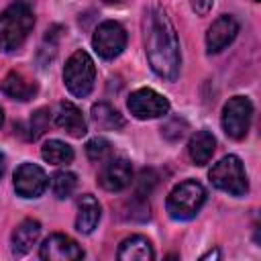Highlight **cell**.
<instances>
[{
  "mask_svg": "<svg viewBox=\"0 0 261 261\" xmlns=\"http://www.w3.org/2000/svg\"><path fill=\"white\" fill-rule=\"evenodd\" d=\"M145 53L151 69L163 80H175L181 65L179 39L173 22L161 6H151L143 18Z\"/></svg>",
  "mask_w": 261,
  "mask_h": 261,
  "instance_id": "6da1fadb",
  "label": "cell"
},
{
  "mask_svg": "<svg viewBox=\"0 0 261 261\" xmlns=\"http://www.w3.org/2000/svg\"><path fill=\"white\" fill-rule=\"evenodd\" d=\"M33 10L24 2H14L0 12V51L10 53L18 49L33 31Z\"/></svg>",
  "mask_w": 261,
  "mask_h": 261,
  "instance_id": "7a4b0ae2",
  "label": "cell"
},
{
  "mask_svg": "<svg viewBox=\"0 0 261 261\" xmlns=\"http://www.w3.org/2000/svg\"><path fill=\"white\" fill-rule=\"evenodd\" d=\"M206 202V190L200 181L196 179H186L181 184H177L169 196H167V212L171 218L175 220H190L194 218L200 208Z\"/></svg>",
  "mask_w": 261,
  "mask_h": 261,
  "instance_id": "3957f363",
  "label": "cell"
},
{
  "mask_svg": "<svg viewBox=\"0 0 261 261\" xmlns=\"http://www.w3.org/2000/svg\"><path fill=\"white\" fill-rule=\"evenodd\" d=\"M94 82H96V65L86 51L77 49L65 61L63 84L69 90V94H73L77 98H86L92 92Z\"/></svg>",
  "mask_w": 261,
  "mask_h": 261,
  "instance_id": "277c9868",
  "label": "cell"
},
{
  "mask_svg": "<svg viewBox=\"0 0 261 261\" xmlns=\"http://www.w3.org/2000/svg\"><path fill=\"white\" fill-rule=\"evenodd\" d=\"M208 177L214 188H218L230 196H245L249 190L243 161L237 155H224L220 161H216L212 165Z\"/></svg>",
  "mask_w": 261,
  "mask_h": 261,
  "instance_id": "5b68a950",
  "label": "cell"
},
{
  "mask_svg": "<svg viewBox=\"0 0 261 261\" xmlns=\"http://www.w3.org/2000/svg\"><path fill=\"white\" fill-rule=\"evenodd\" d=\"M253 118V104L245 96H232L222 108V128L230 139H245Z\"/></svg>",
  "mask_w": 261,
  "mask_h": 261,
  "instance_id": "8992f818",
  "label": "cell"
},
{
  "mask_svg": "<svg viewBox=\"0 0 261 261\" xmlns=\"http://www.w3.org/2000/svg\"><path fill=\"white\" fill-rule=\"evenodd\" d=\"M126 106L130 110V114L139 120H151V118H159V116H165L169 112V100L151 90V88H141V90H135L128 100H126Z\"/></svg>",
  "mask_w": 261,
  "mask_h": 261,
  "instance_id": "52a82bcc",
  "label": "cell"
},
{
  "mask_svg": "<svg viewBox=\"0 0 261 261\" xmlns=\"http://www.w3.org/2000/svg\"><path fill=\"white\" fill-rule=\"evenodd\" d=\"M92 47L102 59H114L126 47V31L116 20H104L92 37Z\"/></svg>",
  "mask_w": 261,
  "mask_h": 261,
  "instance_id": "ba28073f",
  "label": "cell"
},
{
  "mask_svg": "<svg viewBox=\"0 0 261 261\" xmlns=\"http://www.w3.org/2000/svg\"><path fill=\"white\" fill-rule=\"evenodd\" d=\"M47 175L35 163H22L14 171V190L22 198H39L47 190Z\"/></svg>",
  "mask_w": 261,
  "mask_h": 261,
  "instance_id": "9c48e42d",
  "label": "cell"
},
{
  "mask_svg": "<svg viewBox=\"0 0 261 261\" xmlns=\"http://www.w3.org/2000/svg\"><path fill=\"white\" fill-rule=\"evenodd\" d=\"M39 257L45 261H77L84 257V251L71 237L57 232L43 241Z\"/></svg>",
  "mask_w": 261,
  "mask_h": 261,
  "instance_id": "30bf717a",
  "label": "cell"
},
{
  "mask_svg": "<svg viewBox=\"0 0 261 261\" xmlns=\"http://www.w3.org/2000/svg\"><path fill=\"white\" fill-rule=\"evenodd\" d=\"M98 181L106 192H122L133 181V167L122 157L108 159L98 175Z\"/></svg>",
  "mask_w": 261,
  "mask_h": 261,
  "instance_id": "8fae6325",
  "label": "cell"
},
{
  "mask_svg": "<svg viewBox=\"0 0 261 261\" xmlns=\"http://www.w3.org/2000/svg\"><path fill=\"white\" fill-rule=\"evenodd\" d=\"M237 33H239V22L232 16H228V14L218 16L206 31V49H208V53H218L224 47H228L234 41Z\"/></svg>",
  "mask_w": 261,
  "mask_h": 261,
  "instance_id": "7c38bea8",
  "label": "cell"
},
{
  "mask_svg": "<svg viewBox=\"0 0 261 261\" xmlns=\"http://www.w3.org/2000/svg\"><path fill=\"white\" fill-rule=\"evenodd\" d=\"M41 237V224L33 218H27L22 220L14 230H12V237H10V247H12V253L16 257L29 253L33 249V245H37Z\"/></svg>",
  "mask_w": 261,
  "mask_h": 261,
  "instance_id": "4fadbf2b",
  "label": "cell"
},
{
  "mask_svg": "<svg viewBox=\"0 0 261 261\" xmlns=\"http://www.w3.org/2000/svg\"><path fill=\"white\" fill-rule=\"evenodd\" d=\"M55 124L59 128H63L67 135L75 137V139L84 137L86 130H88L86 128V120H84L80 108L75 104H71V102H61L59 104V108L55 112Z\"/></svg>",
  "mask_w": 261,
  "mask_h": 261,
  "instance_id": "5bb4252c",
  "label": "cell"
},
{
  "mask_svg": "<svg viewBox=\"0 0 261 261\" xmlns=\"http://www.w3.org/2000/svg\"><path fill=\"white\" fill-rule=\"evenodd\" d=\"M100 214H102V208L98 204V200L92 196V194H84L77 202V216H75V228L82 232V234H90L98 222H100Z\"/></svg>",
  "mask_w": 261,
  "mask_h": 261,
  "instance_id": "9a60e30c",
  "label": "cell"
},
{
  "mask_svg": "<svg viewBox=\"0 0 261 261\" xmlns=\"http://www.w3.org/2000/svg\"><path fill=\"white\" fill-rule=\"evenodd\" d=\"M116 257L120 261H151V259H155V251L145 237L133 234L120 243Z\"/></svg>",
  "mask_w": 261,
  "mask_h": 261,
  "instance_id": "2e32d148",
  "label": "cell"
},
{
  "mask_svg": "<svg viewBox=\"0 0 261 261\" xmlns=\"http://www.w3.org/2000/svg\"><path fill=\"white\" fill-rule=\"evenodd\" d=\"M214 149H216V139L210 130H198L190 143H188V155L192 159L194 165H206L212 155H214Z\"/></svg>",
  "mask_w": 261,
  "mask_h": 261,
  "instance_id": "e0dca14e",
  "label": "cell"
},
{
  "mask_svg": "<svg viewBox=\"0 0 261 261\" xmlns=\"http://www.w3.org/2000/svg\"><path fill=\"white\" fill-rule=\"evenodd\" d=\"M2 92L12 98V100H20V102H27L31 100L35 94H37V84L27 80L22 73L18 71H10L4 80H2Z\"/></svg>",
  "mask_w": 261,
  "mask_h": 261,
  "instance_id": "ac0fdd59",
  "label": "cell"
},
{
  "mask_svg": "<svg viewBox=\"0 0 261 261\" xmlns=\"http://www.w3.org/2000/svg\"><path fill=\"white\" fill-rule=\"evenodd\" d=\"M92 120L98 128L104 130H118L124 126V118L120 116V112L106 102H98L92 106Z\"/></svg>",
  "mask_w": 261,
  "mask_h": 261,
  "instance_id": "d6986e66",
  "label": "cell"
},
{
  "mask_svg": "<svg viewBox=\"0 0 261 261\" xmlns=\"http://www.w3.org/2000/svg\"><path fill=\"white\" fill-rule=\"evenodd\" d=\"M41 157L51 165H67L73 159V149L59 139H49L41 147Z\"/></svg>",
  "mask_w": 261,
  "mask_h": 261,
  "instance_id": "ffe728a7",
  "label": "cell"
},
{
  "mask_svg": "<svg viewBox=\"0 0 261 261\" xmlns=\"http://www.w3.org/2000/svg\"><path fill=\"white\" fill-rule=\"evenodd\" d=\"M75 186H77V177L71 171H57L51 177V190L57 200H67L75 192Z\"/></svg>",
  "mask_w": 261,
  "mask_h": 261,
  "instance_id": "44dd1931",
  "label": "cell"
},
{
  "mask_svg": "<svg viewBox=\"0 0 261 261\" xmlns=\"http://www.w3.org/2000/svg\"><path fill=\"white\" fill-rule=\"evenodd\" d=\"M110 143L106 141V139H102V137H94V139H90L88 143H86V155H88V159L90 161H94V163H102V161H106L108 157H110Z\"/></svg>",
  "mask_w": 261,
  "mask_h": 261,
  "instance_id": "7402d4cb",
  "label": "cell"
},
{
  "mask_svg": "<svg viewBox=\"0 0 261 261\" xmlns=\"http://www.w3.org/2000/svg\"><path fill=\"white\" fill-rule=\"evenodd\" d=\"M47 122H49V112L45 108L37 110L31 116V120H29V135H27V139H33V141L39 139L45 133V128H47Z\"/></svg>",
  "mask_w": 261,
  "mask_h": 261,
  "instance_id": "603a6c76",
  "label": "cell"
},
{
  "mask_svg": "<svg viewBox=\"0 0 261 261\" xmlns=\"http://www.w3.org/2000/svg\"><path fill=\"white\" fill-rule=\"evenodd\" d=\"M210 257H220V253H218V251H208V253H206V255H202L200 259H210Z\"/></svg>",
  "mask_w": 261,
  "mask_h": 261,
  "instance_id": "cb8c5ba5",
  "label": "cell"
},
{
  "mask_svg": "<svg viewBox=\"0 0 261 261\" xmlns=\"http://www.w3.org/2000/svg\"><path fill=\"white\" fill-rule=\"evenodd\" d=\"M2 173H4V155L0 153V177H2Z\"/></svg>",
  "mask_w": 261,
  "mask_h": 261,
  "instance_id": "d4e9b609",
  "label": "cell"
},
{
  "mask_svg": "<svg viewBox=\"0 0 261 261\" xmlns=\"http://www.w3.org/2000/svg\"><path fill=\"white\" fill-rule=\"evenodd\" d=\"M2 122H4V112H2V108H0V126H2Z\"/></svg>",
  "mask_w": 261,
  "mask_h": 261,
  "instance_id": "484cf974",
  "label": "cell"
},
{
  "mask_svg": "<svg viewBox=\"0 0 261 261\" xmlns=\"http://www.w3.org/2000/svg\"><path fill=\"white\" fill-rule=\"evenodd\" d=\"M106 4H116V2H120V0H104Z\"/></svg>",
  "mask_w": 261,
  "mask_h": 261,
  "instance_id": "4316f807",
  "label": "cell"
},
{
  "mask_svg": "<svg viewBox=\"0 0 261 261\" xmlns=\"http://www.w3.org/2000/svg\"><path fill=\"white\" fill-rule=\"evenodd\" d=\"M253 2H259V0H253Z\"/></svg>",
  "mask_w": 261,
  "mask_h": 261,
  "instance_id": "83f0119b",
  "label": "cell"
}]
</instances>
